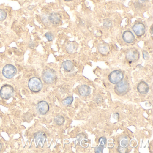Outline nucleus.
<instances>
[{"label":"nucleus","mask_w":153,"mask_h":153,"mask_svg":"<svg viewBox=\"0 0 153 153\" xmlns=\"http://www.w3.org/2000/svg\"><path fill=\"white\" fill-rule=\"evenodd\" d=\"M42 79L47 84H52L57 80V74L53 69L48 68L45 69L42 73Z\"/></svg>","instance_id":"f257e3e1"},{"label":"nucleus","mask_w":153,"mask_h":153,"mask_svg":"<svg viewBox=\"0 0 153 153\" xmlns=\"http://www.w3.org/2000/svg\"><path fill=\"white\" fill-rule=\"evenodd\" d=\"M130 89L129 83L127 81L122 80L116 83L115 86L114 90L115 93L120 96H123L126 94Z\"/></svg>","instance_id":"f03ea898"},{"label":"nucleus","mask_w":153,"mask_h":153,"mask_svg":"<svg viewBox=\"0 0 153 153\" xmlns=\"http://www.w3.org/2000/svg\"><path fill=\"white\" fill-rule=\"evenodd\" d=\"M28 86L31 91L34 93H37L42 89L43 83L40 78L34 77L30 79Z\"/></svg>","instance_id":"7ed1b4c3"},{"label":"nucleus","mask_w":153,"mask_h":153,"mask_svg":"<svg viewBox=\"0 0 153 153\" xmlns=\"http://www.w3.org/2000/svg\"><path fill=\"white\" fill-rule=\"evenodd\" d=\"M14 88L11 85L5 84L3 85L0 90V96L4 99H10L14 95Z\"/></svg>","instance_id":"20e7f679"},{"label":"nucleus","mask_w":153,"mask_h":153,"mask_svg":"<svg viewBox=\"0 0 153 153\" xmlns=\"http://www.w3.org/2000/svg\"><path fill=\"white\" fill-rule=\"evenodd\" d=\"M17 72V68L14 65L7 64L3 67L2 73L3 76L7 79H11L14 77Z\"/></svg>","instance_id":"39448f33"},{"label":"nucleus","mask_w":153,"mask_h":153,"mask_svg":"<svg viewBox=\"0 0 153 153\" xmlns=\"http://www.w3.org/2000/svg\"><path fill=\"white\" fill-rule=\"evenodd\" d=\"M139 52L135 48H131L127 52L126 59L128 62H136L139 59Z\"/></svg>","instance_id":"423d86ee"},{"label":"nucleus","mask_w":153,"mask_h":153,"mask_svg":"<svg viewBox=\"0 0 153 153\" xmlns=\"http://www.w3.org/2000/svg\"><path fill=\"white\" fill-rule=\"evenodd\" d=\"M124 78V74L119 70H115L111 72L108 77L109 81L113 84H116L122 81Z\"/></svg>","instance_id":"0eeeda50"},{"label":"nucleus","mask_w":153,"mask_h":153,"mask_svg":"<svg viewBox=\"0 0 153 153\" xmlns=\"http://www.w3.org/2000/svg\"><path fill=\"white\" fill-rule=\"evenodd\" d=\"M34 139L36 143V147H38L40 145L43 147L46 141V136L44 132L40 131L34 134Z\"/></svg>","instance_id":"6e6552de"},{"label":"nucleus","mask_w":153,"mask_h":153,"mask_svg":"<svg viewBox=\"0 0 153 153\" xmlns=\"http://www.w3.org/2000/svg\"><path fill=\"white\" fill-rule=\"evenodd\" d=\"M132 29L133 30L138 37H142L146 33V27L142 23L138 22L135 23Z\"/></svg>","instance_id":"1a4fd4ad"},{"label":"nucleus","mask_w":153,"mask_h":153,"mask_svg":"<svg viewBox=\"0 0 153 153\" xmlns=\"http://www.w3.org/2000/svg\"><path fill=\"white\" fill-rule=\"evenodd\" d=\"M50 109L49 104L46 101L40 102L37 104V110L40 114L45 115L47 114Z\"/></svg>","instance_id":"9d476101"},{"label":"nucleus","mask_w":153,"mask_h":153,"mask_svg":"<svg viewBox=\"0 0 153 153\" xmlns=\"http://www.w3.org/2000/svg\"><path fill=\"white\" fill-rule=\"evenodd\" d=\"M123 40L127 44H131L135 41V36L132 31H125L122 35Z\"/></svg>","instance_id":"9b49d317"},{"label":"nucleus","mask_w":153,"mask_h":153,"mask_svg":"<svg viewBox=\"0 0 153 153\" xmlns=\"http://www.w3.org/2000/svg\"><path fill=\"white\" fill-rule=\"evenodd\" d=\"M78 44L75 41H69L67 43L65 49L69 54H72L77 51Z\"/></svg>","instance_id":"f8f14e48"},{"label":"nucleus","mask_w":153,"mask_h":153,"mask_svg":"<svg viewBox=\"0 0 153 153\" xmlns=\"http://www.w3.org/2000/svg\"><path fill=\"white\" fill-rule=\"evenodd\" d=\"M137 89L140 94H146L148 93L149 88L147 83L145 81H141L138 84Z\"/></svg>","instance_id":"ddd939ff"},{"label":"nucleus","mask_w":153,"mask_h":153,"mask_svg":"<svg viewBox=\"0 0 153 153\" xmlns=\"http://www.w3.org/2000/svg\"><path fill=\"white\" fill-rule=\"evenodd\" d=\"M48 19L51 23L54 25H57L61 22V18L59 13H52L50 14Z\"/></svg>","instance_id":"4468645a"},{"label":"nucleus","mask_w":153,"mask_h":153,"mask_svg":"<svg viewBox=\"0 0 153 153\" xmlns=\"http://www.w3.org/2000/svg\"><path fill=\"white\" fill-rule=\"evenodd\" d=\"M98 52L102 55H106L109 53L110 48L109 45L105 42L99 44L97 47Z\"/></svg>","instance_id":"2eb2a0df"},{"label":"nucleus","mask_w":153,"mask_h":153,"mask_svg":"<svg viewBox=\"0 0 153 153\" xmlns=\"http://www.w3.org/2000/svg\"><path fill=\"white\" fill-rule=\"evenodd\" d=\"M99 146L95 149V152L96 153H102L104 149L106 146L107 141L105 137H101L99 139Z\"/></svg>","instance_id":"dca6fc26"},{"label":"nucleus","mask_w":153,"mask_h":153,"mask_svg":"<svg viewBox=\"0 0 153 153\" xmlns=\"http://www.w3.org/2000/svg\"><path fill=\"white\" fill-rule=\"evenodd\" d=\"M91 88L88 85H82L78 89V92L80 95L82 96H88L91 93Z\"/></svg>","instance_id":"f3484780"},{"label":"nucleus","mask_w":153,"mask_h":153,"mask_svg":"<svg viewBox=\"0 0 153 153\" xmlns=\"http://www.w3.org/2000/svg\"><path fill=\"white\" fill-rule=\"evenodd\" d=\"M130 138L125 135L120 136L118 138V142L119 146L124 148H127L129 146Z\"/></svg>","instance_id":"a211bd4d"},{"label":"nucleus","mask_w":153,"mask_h":153,"mask_svg":"<svg viewBox=\"0 0 153 153\" xmlns=\"http://www.w3.org/2000/svg\"><path fill=\"white\" fill-rule=\"evenodd\" d=\"M62 67L67 72H71L73 70L74 64L70 60H67L63 61L62 63Z\"/></svg>","instance_id":"6ab92c4d"},{"label":"nucleus","mask_w":153,"mask_h":153,"mask_svg":"<svg viewBox=\"0 0 153 153\" xmlns=\"http://www.w3.org/2000/svg\"><path fill=\"white\" fill-rule=\"evenodd\" d=\"M54 122L56 124L61 126L65 122V119L61 116H58L54 118Z\"/></svg>","instance_id":"aec40b11"},{"label":"nucleus","mask_w":153,"mask_h":153,"mask_svg":"<svg viewBox=\"0 0 153 153\" xmlns=\"http://www.w3.org/2000/svg\"><path fill=\"white\" fill-rule=\"evenodd\" d=\"M73 101V97L72 96H69L66 97L63 100V104L65 105H69L72 104Z\"/></svg>","instance_id":"412c9836"},{"label":"nucleus","mask_w":153,"mask_h":153,"mask_svg":"<svg viewBox=\"0 0 153 153\" xmlns=\"http://www.w3.org/2000/svg\"><path fill=\"white\" fill-rule=\"evenodd\" d=\"M7 17V13L4 10L0 9V21L6 19Z\"/></svg>","instance_id":"4be33fe9"},{"label":"nucleus","mask_w":153,"mask_h":153,"mask_svg":"<svg viewBox=\"0 0 153 153\" xmlns=\"http://www.w3.org/2000/svg\"><path fill=\"white\" fill-rule=\"evenodd\" d=\"M45 36L49 41H53L54 39V36H53V34L51 32H47L45 33Z\"/></svg>","instance_id":"5701e85b"},{"label":"nucleus","mask_w":153,"mask_h":153,"mask_svg":"<svg viewBox=\"0 0 153 153\" xmlns=\"http://www.w3.org/2000/svg\"><path fill=\"white\" fill-rule=\"evenodd\" d=\"M118 151L119 153H127L128 152V149L127 148H124L120 146H119L118 148Z\"/></svg>","instance_id":"b1692460"},{"label":"nucleus","mask_w":153,"mask_h":153,"mask_svg":"<svg viewBox=\"0 0 153 153\" xmlns=\"http://www.w3.org/2000/svg\"><path fill=\"white\" fill-rule=\"evenodd\" d=\"M142 53H143V58H144V59L146 60H148L149 59V54L146 51H143Z\"/></svg>","instance_id":"393cba45"},{"label":"nucleus","mask_w":153,"mask_h":153,"mask_svg":"<svg viewBox=\"0 0 153 153\" xmlns=\"http://www.w3.org/2000/svg\"><path fill=\"white\" fill-rule=\"evenodd\" d=\"M138 1L142 2H146L148 1L149 0H138Z\"/></svg>","instance_id":"a878e982"},{"label":"nucleus","mask_w":153,"mask_h":153,"mask_svg":"<svg viewBox=\"0 0 153 153\" xmlns=\"http://www.w3.org/2000/svg\"><path fill=\"white\" fill-rule=\"evenodd\" d=\"M2 145H1V143L0 142V151H1V149H2Z\"/></svg>","instance_id":"bb28decb"},{"label":"nucleus","mask_w":153,"mask_h":153,"mask_svg":"<svg viewBox=\"0 0 153 153\" xmlns=\"http://www.w3.org/2000/svg\"><path fill=\"white\" fill-rule=\"evenodd\" d=\"M64 1H73V0H64Z\"/></svg>","instance_id":"cd10ccee"}]
</instances>
